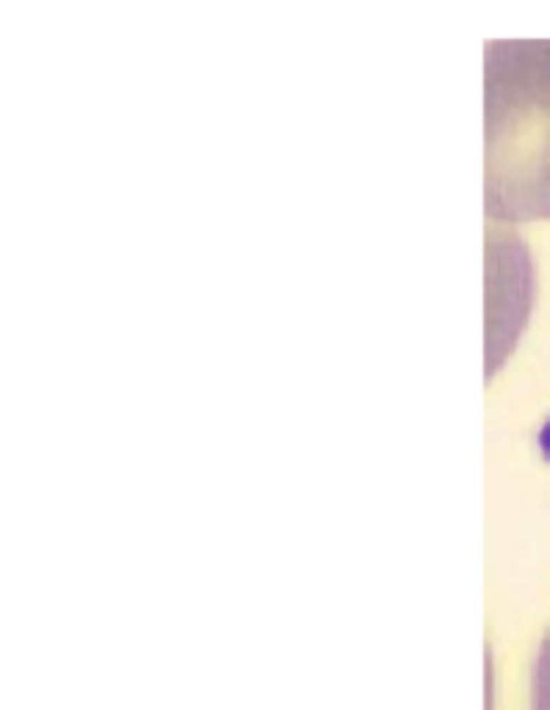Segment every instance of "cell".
Instances as JSON below:
<instances>
[{
	"mask_svg": "<svg viewBox=\"0 0 550 710\" xmlns=\"http://www.w3.org/2000/svg\"><path fill=\"white\" fill-rule=\"evenodd\" d=\"M542 447H545V449L550 452V425L545 428V433H542Z\"/></svg>",
	"mask_w": 550,
	"mask_h": 710,
	"instance_id": "cell-3",
	"label": "cell"
},
{
	"mask_svg": "<svg viewBox=\"0 0 550 710\" xmlns=\"http://www.w3.org/2000/svg\"><path fill=\"white\" fill-rule=\"evenodd\" d=\"M484 208L550 220V39H498L484 64Z\"/></svg>",
	"mask_w": 550,
	"mask_h": 710,
	"instance_id": "cell-1",
	"label": "cell"
},
{
	"mask_svg": "<svg viewBox=\"0 0 550 710\" xmlns=\"http://www.w3.org/2000/svg\"><path fill=\"white\" fill-rule=\"evenodd\" d=\"M531 710H550V633L545 635L537 664H534V677H531Z\"/></svg>",
	"mask_w": 550,
	"mask_h": 710,
	"instance_id": "cell-2",
	"label": "cell"
}]
</instances>
